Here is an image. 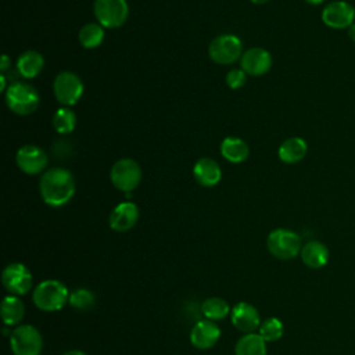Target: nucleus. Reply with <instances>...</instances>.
I'll use <instances>...</instances> for the list:
<instances>
[{
	"label": "nucleus",
	"instance_id": "1",
	"mask_svg": "<svg viewBox=\"0 0 355 355\" xmlns=\"http://www.w3.org/2000/svg\"><path fill=\"white\" fill-rule=\"evenodd\" d=\"M39 191L47 205L62 207L75 194V179L68 169L51 168L42 175Z\"/></svg>",
	"mask_w": 355,
	"mask_h": 355
},
{
	"label": "nucleus",
	"instance_id": "2",
	"mask_svg": "<svg viewBox=\"0 0 355 355\" xmlns=\"http://www.w3.org/2000/svg\"><path fill=\"white\" fill-rule=\"evenodd\" d=\"M32 300L40 311L55 312L64 308V305L69 300V291L67 286L60 280L49 279L40 282L33 288Z\"/></svg>",
	"mask_w": 355,
	"mask_h": 355
},
{
	"label": "nucleus",
	"instance_id": "3",
	"mask_svg": "<svg viewBox=\"0 0 355 355\" xmlns=\"http://www.w3.org/2000/svg\"><path fill=\"white\" fill-rule=\"evenodd\" d=\"M40 98L37 90L25 82H17L6 90L7 107L18 115H29L39 107Z\"/></svg>",
	"mask_w": 355,
	"mask_h": 355
},
{
	"label": "nucleus",
	"instance_id": "4",
	"mask_svg": "<svg viewBox=\"0 0 355 355\" xmlns=\"http://www.w3.org/2000/svg\"><path fill=\"white\" fill-rule=\"evenodd\" d=\"M266 247L269 252L277 259H293L301 252V239L300 236L288 229H275L269 233L266 239Z\"/></svg>",
	"mask_w": 355,
	"mask_h": 355
},
{
	"label": "nucleus",
	"instance_id": "5",
	"mask_svg": "<svg viewBox=\"0 0 355 355\" xmlns=\"http://www.w3.org/2000/svg\"><path fill=\"white\" fill-rule=\"evenodd\" d=\"M208 55L214 62L219 65L233 64L243 55L241 40L236 35H219L209 43Z\"/></svg>",
	"mask_w": 355,
	"mask_h": 355
},
{
	"label": "nucleus",
	"instance_id": "6",
	"mask_svg": "<svg viewBox=\"0 0 355 355\" xmlns=\"http://www.w3.org/2000/svg\"><path fill=\"white\" fill-rule=\"evenodd\" d=\"M110 179L115 189L129 193L139 186L141 180V168L132 158H121L111 166Z\"/></svg>",
	"mask_w": 355,
	"mask_h": 355
},
{
	"label": "nucleus",
	"instance_id": "7",
	"mask_svg": "<svg viewBox=\"0 0 355 355\" xmlns=\"http://www.w3.org/2000/svg\"><path fill=\"white\" fill-rule=\"evenodd\" d=\"M10 347L14 355H40L43 338L36 327L21 324L11 333Z\"/></svg>",
	"mask_w": 355,
	"mask_h": 355
},
{
	"label": "nucleus",
	"instance_id": "8",
	"mask_svg": "<svg viewBox=\"0 0 355 355\" xmlns=\"http://www.w3.org/2000/svg\"><path fill=\"white\" fill-rule=\"evenodd\" d=\"M93 11L98 24L104 28H119L129 15L126 0H94Z\"/></svg>",
	"mask_w": 355,
	"mask_h": 355
},
{
	"label": "nucleus",
	"instance_id": "9",
	"mask_svg": "<svg viewBox=\"0 0 355 355\" xmlns=\"http://www.w3.org/2000/svg\"><path fill=\"white\" fill-rule=\"evenodd\" d=\"M53 92L60 104L73 105L83 94V83L76 73L61 71L53 82Z\"/></svg>",
	"mask_w": 355,
	"mask_h": 355
},
{
	"label": "nucleus",
	"instance_id": "10",
	"mask_svg": "<svg viewBox=\"0 0 355 355\" xmlns=\"http://www.w3.org/2000/svg\"><path fill=\"white\" fill-rule=\"evenodd\" d=\"M1 283L11 295L26 294L32 288L33 277L29 269L19 262H12L3 269Z\"/></svg>",
	"mask_w": 355,
	"mask_h": 355
},
{
	"label": "nucleus",
	"instance_id": "11",
	"mask_svg": "<svg viewBox=\"0 0 355 355\" xmlns=\"http://www.w3.org/2000/svg\"><path fill=\"white\" fill-rule=\"evenodd\" d=\"M355 10L347 1H331L322 11V21L333 29L349 28L354 24Z\"/></svg>",
	"mask_w": 355,
	"mask_h": 355
},
{
	"label": "nucleus",
	"instance_id": "12",
	"mask_svg": "<svg viewBox=\"0 0 355 355\" xmlns=\"http://www.w3.org/2000/svg\"><path fill=\"white\" fill-rule=\"evenodd\" d=\"M15 161L18 168L26 175H37L46 168L47 155L40 147L26 144L17 151Z\"/></svg>",
	"mask_w": 355,
	"mask_h": 355
},
{
	"label": "nucleus",
	"instance_id": "13",
	"mask_svg": "<svg viewBox=\"0 0 355 355\" xmlns=\"http://www.w3.org/2000/svg\"><path fill=\"white\" fill-rule=\"evenodd\" d=\"M240 65L247 75L261 76L270 69L272 55L262 47H251L243 53Z\"/></svg>",
	"mask_w": 355,
	"mask_h": 355
},
{
	"label": "nucleus",
	"instance_id": "14",
	"mask_svg": "<svg viewBox=\"0 0 355 355\" xmlns=\"http://www.w3.org/2000/svg\"><path fill=\"white\" fill-rule=\"evenodd\" d=\"M233 326L243 333H252L261 324V318L257 308L248 302H237L230 311Z\"/></svg>",
	"mask_w": 355,
	"mask_h": 355
},
{
	"label": "nucleus",
	"instance_id": "15",
	"mask_svg": "<svg viewBox=\"0 0 355 355\" xmlns=\"http://www.w3.org/2000/svg\"><path fill=\"white\" fill-rule=\"evenodd\" d=\"M220 337L219 326L209 319L198 320L191 331H190V341L198 349H208L214 347Z\"/></svg>",
	"mask_w": 355,
	"mask_h": 355
},
{
	"label": "nucleus",
	"instance_id": "16",
	"mask_svg": "<svg viewBox=\"0 0 355 355\" xmlns=\"http://www.w3.org/2000/svg\"><path fill=\"white\" fill-rule=\"evenodd\" d=\"M139 220V208L135 202H121L110 214V227L115 232H128Z\"/></svg>",
	"mask_w": 355,
	"mask_h": 355
},
{
	"label": "nucleus",
	"instance_id": "17",
	"mask_svg": "<svg viewBox=\"0 0 355 355\" xmlns=\"http://www.w3.org/2000/svg\"><path fill=\"white\" fill-rule=\"evenodd\" d=\"M193 176L196 182L204 187H212L219 183L222 178V169L219 164L212 158H200L193 168Z\"/></svg>",
	"mask_w": 355,
	"mask_h": 355
},
{
	"label": "nucleus",
	"instance_id": "18",
	"mask_svg": "<svg viewBox=\"0 0 355 355\" xmlns=\"http://www.w3.org/2000/svg\"><path fill=\"white\" fill-rule=\"evenodd\" d=\"M300 255L302 262L311 269H320L329 262V248L316 240L304 244Z\"/></svg>",
	"mask_w": 355,
	"mask_h": 355
},
{
	"label": "nucleus",
	"instance_id": "19",
	"mask_svg": "<svg viewBox=\"0 0 355 355\" xmlns=\"http://www.w3.org/2000/svg\"><path fill=\"white\" fill-rule=\"evenodd\" d=\"M44 67L43 55L36 50H26L17 60V69L19 75L26 79L37 76Z\"/></svg>",
	"mask_w": 355,
	"mask_h": 355
},
{
	"label": "nucleus",
	"instance_id": "20",
	"mask_svg": "<svg viewBox=\"0 0 355 355\" xmlns=\"http://www.w3.org/2000/svg\"><path fill=\"white\" fill-rule=\"evenodd\" d=\"M306 151H308V146L304 139L290 137L280 144L277 154L284 164H297L305 157Z\"/></svg>",
	"mask_w": 355,
	"mask_h": 355
},
{
	"label": "nucleus",
	"instance_id": "21",
	"mask_svg": "<svg viewBox=\"0 0 355 355\" xmlns=\"http://www.w3.org/2000/svg\"><path fill=\"white\" fill-rule=\"evenodd\" d=\"M248 153L247 143L239 137H226L220 143V154L229 162L240 164L247 159Z\"/></svg>",
	"mask_w": 355,
	"mask_h": 355
},
{
	"label": "nucleus",
	"instance_id": "22",
	"mask_svg": "<svg viewBox=\"0 0 355 355\" xmlns=\"http://www.w3.org/2000/svg\"><path fill=\"white\" fill-rule=\"evenodd\" d=\"M1 319L7 326L18 324L25 313L24 302L15 295H7L1 301Z\"/></svg>",
	"mask_w": 355,
	"mask_h": 355
},
{
	"label": "nucleus",
	"instance_id": "23",
	"mask_svg": "<svg viewBox=\"0 0 355 355\" xmlns=\"http://www.w3.org/2000/svg\"><path fill=\"white\" fill-rule=\"evenodd\" d=\"M234 355H266V343L259 334L247 333L237 341Z\"/></svg>",
	"mask_w": 355,
	"mask_h": 355
},
{
	"label": "nucleus",
	"instance_id": "24",
	"mask_svg": "<svg viewBox=\"0 0 355 355\" xmlns=\"http://www.w3.org/2000/svg\"><path fill=\"white\" fill-rule=\"evenodd\" d=\"M78 39L85 49H94L103 43L104 26H101L100 24L89 22L80 28Z\"/></svg>",
	"mask_w": 355,
	"mask_h": 355
},
{
	"label": "nucleus",
	"instance_id": "25",
	"mask_svg": "<svg viewBox=\"0 0 355 355\" xmlns=\"http://www.w3.org/2000/svg\"><path fill=\"white\" fill-rule=\"evenodd\" d=\"M230 311L232 309L229 308V304L219 297L207 298L201 304V312L209 320H220L226 318Z\"/></svg>",
	"mask_w": 355,
	"mask_h": 355
},
{
	"label": "nucleus",
	"instance_id": "26",
	"mask_svg": "<svg viewBox=\"0 0 355 355\" xmlns=\"http://www.w3.org/2000/svg\"><path fill=\"white\" fill-rule=\"evenodd\" d=\"M76 115L72 110L67 107L58 108L53 115V128L60 135H68L75 129Z\"/></svg>",
	"mask_w": 355,
	"mask_h": 355
},
{
	"label": "nucleus",
	"instance_id": "27",
	"mask_svg": "<svg viewBox=\"0 0 355 355\" xmlns=\"http://www.w3.org/2000/svg\"><path fill=\"white\" fill-rule=\"evenodd\" d=\"M69 305L80 312L90 311L96 304V295L87 288H76L69 293Z\"/></svg>",
	"mask_w": 355,
	"mask_h": 355
},
{
	"label": "nucleus",
	"instance_id": "28",
	"mask_svg": "<svg viewBox=\"0 0 355 355\" xmlns=\"http://www.w3.org/2000/svg\"><path fill=\"white\" fill-rule=\"evenodd\" d=\"M258 329H259L258 334L263 338L265 343H272V341L279 340L283 336V331H284L283 323L277 318L265 319L263 322H261Z\"/></svg>",
	"mask_w": 355,
	"mask_h": 355
},
{
	"label": "nucleus",
	"instance_id": "29",
	"mask_svg": "<svg viewBox=\"0 0 355 355\" xmlns=\"http://www.w3.org/2000/svg\"><path fill=\"white\" fill-rule=\"evenodd\" d=\"M245 72L239 68H233L226 73V83L230 89H240L245 83Z\"/></svg>",
	"mask_w": 355,
	"mask_h": 355
},
{
	"label": "nucleus",
	"instance_id": "30",
	"mask_svg": "<svg viewBox=\"0 0 355 355\" xmlns=\"http://www.w3.org/2000/svg\"><path fill=\"white\" fill-rule=\"evenodd\" d=\"M10 67V58H8V55H3L1 57V65H0V69H1V72L4 73L6 71H7V68Z\"/></svg>",
	"mask_w": 355,
	"mask_h": 355
},
{
	"label": "nucleus",
	"instance_id": "31",
	"mask_svg": "<svg viewBox=\"0 0 355 355\" xmlns=\"http://www.w3.org/2000/svg\"><path fill=\"white\" fill-rule=\"evenodd\" d=\"M348 36L352 42H355V24H352L349 28H348Z\"/></svg>",
	"mask_w": 355,
	"mask_h": 355
},
{
	"label": "nucleus",
	"instance_id": "32",
	"mask_svg": "<svg viewBox=\"0 0 355 355\" xmlns=\"http://www.w3.org/2000/svg\"><path fill=\"white\" fill-rule=\"evenodd\" d=\"M62 355H86V354L83 351H79V349H71V351L64 352Z\"/></svg>",
	"mask_w": 355,
	"mask_h": 355
},
{
	"label": "nucleus",
	"instance_id": "33",
	"mask_svg": "<svg viewBox=\"0 0 355 355\" xmlns=\"http://www.w3.org/2000/svg\"><path fill=\"white\" fill-rule=\"evenodd\" d=\"M0 80H1V86H0V90H1V92H6V76H4V73H1V76H0Z\"/></svg>",
	"mask_w": 355,
	"mask_h": 355
},
{
	"label": "nucleus",
	"instance_id": "34",
	"mask_svg": "<svg viewBox=\"0 0 355 355\" xmlns=\"http://www.w3.org/2000/svg\"><path fill=\"white\" fill-rule=\"evenodd\" d=\"M305 1H308L309 4H320V3H323L324 0H305Z\"/></svg>",
	"mask_w": 355,
	"mask_h": 355
},
{
	"label": "nucleus",
	"instance_id": "35",
	"mask_svg": "<svg viewBox=\"0 0 355 355\" xmlns=\"http://www.w3.org/2000/svg\"><path fill=\"white\" fill-rule=\"evenodd\" d=\"M250 1H252V3H255V4H263V3H266V1H269V0H250Z\"/></svg>",
	"mask_w": 355,
	"mask_h": 355
}]
</instances>
